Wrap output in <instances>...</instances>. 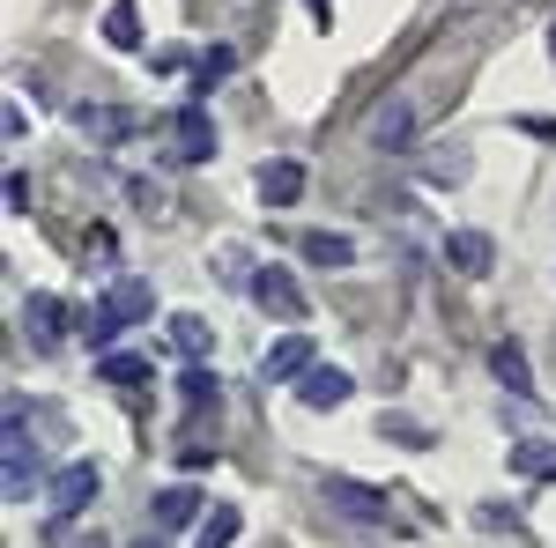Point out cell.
<instances>
[{
  "label": "cell",
  "instance_id": "6da1fadb",
  "mask_svg": "<svg viewBox=\"0 0 556 548\" xmlns=\"http://www.w3.org/2000/svg\"><path fill=\"white\" fill-rule=\"evenodd\" d=\"M149 311H156V290H149V282H141V275H119V282H112V290H104V304H97V311H89V348H97V356H104V348H112V341L127 334V327H141V319H149Z\"/></svg>",
  "mask_w": 556,
  "mask_h": 548
},
{
  "label": "cell",
  "instance_id": "7a4b0ae2",
  "mask_svg": "<svg viewBox=\"0 0 556 548\" xmlns=\"http://www.w3.org/2000/svg\"><path fill=\"white\" fill-rule=\"evenodd\" d=\"M97 489H104V474L89 460H67L60 474H52V519H45V541H75V519H83L89 505H97Z\"/></svg>",
  "mask_w": 556,
  "mask_h": 548
},
{
  "label": "cell",
  "instance_id": "3957f363",
  "mask_svg": "<svg viewBox=\"0 0 556 548\" xmlns=\"http://www.w3.org/2000/svg\"><path fill=\"white\" fill-rule=\"evenodd\" d=\"M253 304L267 311V319H282V327H298L304 311H312V296H304V282L290 275V267H253Z\"/></svg>",
  "mask_w": 556,
  "mask_h": 548
},
{
  "label": "cell",
  "instance_id": "277c9868",
  "mask_svg": "<svg viewBox=\"0 0 556 548\" xmlns=\"http://www.w3.org/2000/svg\"><path fill=\"white\" fill-rule=\"evenodd\" d=\"M172 149H178V164H208V156H215L208 104H178V112H172Z\"/></svg>",
  "mask_w": 556,
  "mask_h": 548
},
{
  "label": "cell",
  "instance_id": "5b68a950",
  "mask_svg": "<svg viewBox=\"0 0 556 548\" xmlns=\"http://www.w3.org/2000/svg\"><path fill=\"white\" fill-rule=\"evenodd\" d=\"M327 505L334 511H349L356 526H386V489H371V482H349V474H327Z\"/></svg>",
  "mask_w": 556,
  "mask_h": 548
},
{
  "label": "cell",
  "instance_id": "8992f818",
  "mask_svg": "<svg viewBox=\"0 0 556 548\" xmlns=\"http://www.w3.org/2000/svg\"><path fill=\"white\" fill-rule=\"evenodd\" d=\"M23 334L38 341V348H60V341H67V304L52 290H30L23 296Z\"/></svg>",
  "mask_w": 556,
  "mask_h": 548
},
{
  "label": "cell",
  "instance_id": "52a82bcc",
  "mask_svg": "<svg viewBox=\"0 0 556 548\" xmlns=\"http://www.w3.org/2000/svg\"><path fill=\"white\" fill-rule=\"evenodd\" d=\"M304 371H312V334H282L260 356V379L267 385H290V379H304Z\"/></svg>",
  "mask_w": 556,
  "mask_h": 548
},
{
  "label": "cell",
  "instance_id": "ba28073f",
  "mask_svg": "<svg viewBox=\"0 0 556 548\" xmlns=\"http://www.w3.org/2000/svg\"><path fill=\"white\" fill-rule=\"evenodd\" d=\"M490 371H497V385H505V393L534 400V364H527V348H519L513 334H505V341H490Z\"/></svg>",
  "mask_w": 556,
  "mask_h": 548
},
{
  "label": "cell",
  "instance_id": "9c48e42d",
  "mask_svg": "<svg viewBox=\"0 0 556 548\" xmlns=\"http://www.w3.org/2000/svg\"><path fill=\"white\" fill-rule=\"evenodd\" d=\"M349 393H356V385H349V371H334V364H312V371L298 379V400H304V408H342Z\"/></svg>",
  "mask_w": 556,
  "mask_h": 548
},
{
  "label": "cell",
  "instance_id": "30bf717a",
  "mask_svg": "<svg viewBox=\"0 0 556 548\" xmlns=\"http://www.w3.org/2000/svg\"><path fill=\"white\" fill-rule=\"evenodd\" d=\"M298 193H304V164H290V156H275V164L260 170V201H267V208H290Z\"/></svg>",
  "mask_w": 556,
  "mask_h": 548
},
{
  "label": "cell",
  "instance_id": "8fae6325",
  "mask_svg": "<svg viewBox=\"0 0 556 548\" xmlns=\"http://www.w3.org/2000/svg\"><path fill=\"white\" fill-rule=\"evenodd\" d=\"M164 334H172V348L186 356V364H201V356L215 348V334H208V319H201V311H172V327H164Z\"/></svg>",
  "mask_w": 556,
  "mask_h": 548
},
{
  "label": "cell",
  "instance_id": "7c38bea8",
  "mask_svg": "<svg viewBox=\"0 0 556 548\" xmlns=\"http://www.w3.org/2000/svg\"><path fill=\"white\" fill-rule=\"evenodd\" d=\"M104 44L112 52H141V8L134 0H112L104 8Z\"/></svg>",
  "mask_w": 556,
  "mask_h": 548
},
{
  "label": "cell",
  "instance_id": "4fadbf2b",
  "mask_svg": "<svg viewBox=\"0 0 556 548\" xmlns=\"http://www.w3.org/2000/svg\"><path fill=\"white\" fill-rule=\"evenodd\" d=\"M445 259H453V267H460V275H490V238H482V230H453V238H445Z\"/></svg>",
  "mask_w": 556,
  "mask_h": 548
},
{
  "label": "cell",
  "instance_id": "5bb4252c",
  "mask_svg": "<svg viewBox=\"0 0 556 548\" xmlns=\"http://www.w3.org/2000/svg\"><path fill=\"white\" fill-rule=\"evenodd\" d=\"M149 511H156V534H186V526L201 519V497H193V489H164Z\"/></svg>",
  "mask_w": 556,
  "mask_h": 548
},
{
  "label": "cell",
  "instance_id": "9a60e30c",
  "mask_svg": "<svg viewBox=\"0 0 556 548\" xmlns=\"http://www.w3.org/2000/svg\"><path fill=\"white\" fill-rule=\"evenodd\" d=\"M238 534H245V511H238V505H208V519H201L193 548H230Z\"/></svg>",
  "mask_w": 556,
  "mask_h": 548
},
{
  "label": "cell",
  "instance_id": "2e32d148",
  "mask_svg": "<svg viewBox=\"0 0 556 548\" xmlns=\"http://www.w3.org/2000/svg\"><path fill=\"white\" fill-rule=\"evenodd\" d=\"M97 379H104V385H149V356L104 348V356H97Z\"/></svg>",
  "mask_w": 556,
  "mask_h": 548
},
{
  "label": "cell",
  "instance_id": "e0dca14e",
  "mask_svg": "<svg viewBox=\"0 0 556 548\" xmlns=\"http://www.w3.org/2000/svg\"><path fill=\"white\" fill-rule=\"evenodd\" d=\"M408 133H416V112H408V104H379V112H371V141H379V149H401Z\"/></svg>",
  "mask_w": 556,
  "mask_h": 548
},
{
  "label": "cell",
  "instance_id": "ac0fdd59",
  "mask_svg": "<svg viewBox=\"0 0 556 548\" xmlns=\"http://www.w3.org/2000/svg\"><path fill=\"white\" fill-rule=\"evenodd\" d=\"M513 467L527 482H556V445L549 437H527V445H513Z\"/></svg>",
  "mask_w": 556,
  "mask_h": 548
},
{
  "label": "cell",
  "instance_id": "d6986e66",
  "mask_svg": "<svg viewBox=\"0 0 556 548\" xmlns=\"http://www.w3.org/2000/svg\"><path fill=\"white\" fill-rule=\"evenodd\" d=\"M304 259H312V267H349V259H356V245H349V238H334V230H312V238H304Z\"/></svg>",
  "mask_w": 556,
  "mask_h": 548
},
{
  "label": "cell",
  "instance_id": "ffe728a7",
  "mask_svg": "<svg viewBox=\"0 0 556 548\" xmlns=\"http://www.w3.org/2000/svg\"><path fill=\"white\" fill-rule=\"evenodd\" d=\"M215 393H223V385H215L208 364H193V371L178 379V400H186V408H215Z\"/></svg>",
  "mask_w": 556,
  "mask_h": 548
},
{
  "label": "cell",
  "instance_id": "44dd1931",
  "mask_svg": "<svg viewBox=\"0 0 556 548\" xmlns=\"http://www.w3.org/2000/svg\"><path fill=\"white\" fill-rule=\"evenodd\" d=\"M223 75H230V44H215V52L193 60V89H201V97H208V82H223Z\"/></svg>",
  "mask_w": 556,
  "mask_h": 548
},
{
  "label": "cell",
  "instance_id": "7402d4cb",
  "mask_svg": "<svg viewBox=\"0 0 556 548\" xmlns=\"http://www.w3.org/2000/svg\"><path fill=\"white\" fill-rule=\"evenodd\" d=\"M379 437H393V445H430V430L416 416H379Z\"/></svg>",
  "mask_w": 556,
  "mask_h": 548
},
{
  "label": "cell",
  "instance_id": "603a6c76",
  "mask_svg": "<svg viewBox=\"0 0 556 548\" xmlns=\"http://www.w3.org/2000/svg\"><path fill=\"white\" fill-rule=\"evenodd\" d=\"M8 215H30V178L23 170H8Z\"/></svg>",
  "mask_w": 556,
  "mask_h": 548
},
{
  "label": "cell",
  "instance_id": "cb8c5ba5",
  "mask_svg": "<svg viewBox=\"0 0 556 548\" xmlns=\"http://www.w3.org/2000/svg\"><path fill=\"white\" fill-rule=\"evenodd\" d=\"M178 467H186V474H201V467H215V453H208V445H178Z\"/></svg>",
  "mask_w": 556,
  "mask_h": 548
},
{
  "label": "cell",
  "instance_id": "d4e9b609",
  "mask_svg": "<svg viewBox=\"0 0 556 548\" xmlns=\"http://www.w3.org/2000/svg\"><path fill=\"white\" fill-rule=\"evenodd\" d=\"M67 548H112V541H104V534L89 526V534H75V541H67Z\"/></svg>",
  "mask_w": 556,
  "mask_h": 548
},
{
  "label": "cell",
  "instance_id": "484cf974",
  "mask_svg": "<svg viewBox=\"0 0 556 548\" xmlns=\"http://www.w3.org/2000/svg\"><path fill=\"white\" fill-rule=\"evenodd\" d=\"M134 548H164V534H156V541H134Z\"/></svg>",
  "mask_w": 556,
  "mask_h": 548
},
{
  "label": "cell",
  "instance_id": "4316f807",
  "mask_svg": "<svg viewBox=\"0 0 556 548\" xmlns=\"http://www.w3.org/2000/svg\"><path fill=\"white\" fill-rule=\"evenodd\" d=\"M549 52H556V30H549Z\"/></svg>",
  "mask_w": 556,
  "mask_h": 548
}]
</instances>
